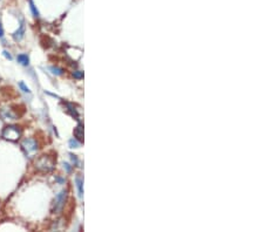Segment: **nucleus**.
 <instances>
[{
	"mask_svg": "<svg viewBox=\"0 0 264 232\" xmlns=\"http://www.w3.org/2000/svg\"><path fill=\"white\" fill-rule=\"evenodd\" d=\"M2 138H5L11 142H16L21 137V130L16 126H7L4 128L1 132Z\"/></svg>",
	"mask_w": 264,
	"mask_h": 232,
	"instance_id": "obj_1",
	"label": "nucleus"
},
{
	"mask_svg": "<svg viewBox=\"0 0 264 232\" xmlns=\"http://www.w3.org/2000/svg\"><path fill=\"white\" fill-rule=\"evenodd\" d=\"M35 168L39 171H42V172H48L51 171L53 168H54V162L53 159L49 156H46V155H42L41 157H39L35 162Z\"/></svg>",
	"mask_w": 264,
	"mask_h": 232,
	"instance_id": "obj_2",
	"label": "nucleus"
},
{
	"mask_svg": "<svg viewBox=\"0 0 264 232\" xmlns=\"http://www.w3.org/2000/svg\"><path fill=\"white\" fill-rule=\"evenodd\" d=\"M21 147L24 149V151L26 153V155H32L37 151L38 149V144L35 142V140L33 138H25L22 142H21Z\"/></svg>",
	"mask_w": 264,
	"mask_h": 232,
	"instance_id": "obj_3",
	"label": "nucleus"
},
{
	"mask_svg": "<svg viewBox=\"0 0 264 232\" xmlns=\"http://www.w3.org/2000/svg\"><path fill=\"white\" fill-rule=\"evenodd\" d=\"M65 199H66V191H61L60 194H58V196L54 199V207H53L54 212L59 213L61 211L63 204H65Z\"/></svg>",
	"mask_w": 264,
	"mask_h": 232,
	"instance_id": "obj_4",
	"label": "nucleus"
},
{
	"mask_svg": "<svg viewBox=\"0 0 264 232\" xmlns=\"http://www.w3.org/2000/svg\"><path fill=\"white\" fill-rule=\"evenodd\" d=\"M24 35H25V25L21 22V25H20V27H19V29L13 33V39H14V40H16V41H20L21 39L24 38Z\"/></svg>",
	"mask_w": 264,
	"mask_h": 232,
	"instance_id": "obj_5",
	"label": "nucleus"
},
{
	"mask_svg": "<svg viewBox=\"0 0 264 232\" xmlns=\"http://www.w3.org/2000/svg\"><path fill=\"white\" fill-rule=\"evenodd\" d=\"M74 136H75V140H78L79 142H84V128L81 124H79L74 129Z\"/></svg>",
	"mask_w": 264,
	"mask_h": 232,
	"instance_id": "obj_6",
	"label": "nucleus"
},
{
	"mask_svg": "<svg viewBox=\"0 0 264 232\" xmlns=\"http://www.w3.org/2000/svg\"><path fill=\"white\" fill-rule=\"evenodd\" d=\"M0 115L4 120H16V116L10 110V109H2L0 111Z\"/></svg>",
	"mask_w": 264,
	"mask_h": 232,
	"instance_id": "obj_7",
	"label": "nucleus"
},
{
	"mask_svg": "<svg viewBox=\"0 0 264 232\" xmlns=\"http://www.w3.org/2000/svg\"><path fill=\"white\" fill-rule=\"evenodd\" d=\"M18 62L22 65V66H28L30 65V58L27 54H19L18 55Z\"/></svg>",
	"mask_w": 264,
	"mask_h": 232,
	"instance_id": "obj_8",
	"label": "nucleus"
},
{
	"mask_svg": "<svg viewBox=\"0 0 264 232\" xmlns=\"http://www.w3.org/2000/svg\"><path fill=\"white\" fill-rule=\"evenodd\" d=\"M75 181H76V186L79 189V196L82 197V194H84V190H82V179L80 178V177H76Z\"/></svg>",
	"mask_w": 264,
	"mask_h": 232,
	"instance_id": "obj_9",
	"label": "nucleus"
},
{
	"mask_svg": "<svg viewBox=\"0 0 264 232\" xmlns=\"http://www.w3.org/2000/svg\"><path fill=\"white\" fill-rule=\"evenodd\" d=\"M30 7H31V10H32V13H33V16H39V11L37 10V7L34 6V4L32 2V1H30Z\"/></svg>",
	"mask_w": 264,
	"mask_h": 232,
	"instance_id": "obj_10",
	"label": "nucleus"
},
{
	"mask_svg": "<svg viewBox=\"0 0 264 232\" xmlns=\"http://www.w3.org/2000/svg\"><path fill=\"white\" fill-rule=\"evenodd\" d=\"M19 87H20V89L22 90L24 93H28V94L31 93L30 88H28V87H27V86H26L25 83H24V82H19Z\"/></svg>",
	"mask_w": 264,
	"mask_h": 232,
	"instance_id": "obj_11",
	"label": "nucleus"
},
{
	"mask_svg": "<svg viewBox=\"0 0 264 232\" xmlns=\"http://www.w3.org/2000/svg\"><path fill=\"white\" fill-rule=\"evenodd\" d=\"M51 70H52V73L55 74V75H62L63 74L62 69L58 68V67H51Z\"/></svg>",
	"mask_w": 264,
	"mask_h": 232,
	"instance_id": "obj_12",
	"label": "nucleus"
},
{
	"mask_svg": "<svg viewBox=\"0 0 264 232\" xmlns=\"http://www.w3.org/2000/svg\"><path fill=\"white\" fill-rule=\"evenodd\" d=\"M79 142L75 140V138H72V140H69V147L71 148H79Z\"/></svg>",
	"mask_w": 264,
	"mask_h": 232,
	"instance_id": "obj_13",
	"label": "nucleus"
},
{
	"mask_svg": "<svg viewBox=\"0 0 264 232\" xmlns=\"http://www.w3.org/2000/svg\"><path fill=\"white\" fill-rule=\"evenodd\" d=\"M73 76L76 78V79H81V78H84V73L82 72H74Z\"/></svg>",
	"mask_w": 264,
	"mask_h": 232,
	"instance_id": "obj_14",
	"label": "nucleus"
},
{
	"mask_svg": "<svg viewBox=\"0 0 264 232\" xmlns=\"http://www.w3.org/2000/svg\"><path fill=\"white\" fill-rule=\"evenodd\" d=\"M2 54H4V56H5L6 59H8V60H12V56H11V54L7 51H4L2 52Z\"/></svg>",
	"mask_w": 264,
	"mask_h": 232,
	"instance_id": "obj_15",
	"label": "nucleus"
},
{
	"mask_svg": "<svg viewBox=\"0 0 264 232\" xmlns=\"http://www.w3.org/2000/svg\"><path fill=\"white\" fill-rule=\"evenodd\" d=\"M4 37V28H2V25H1V22H0V38Z\"/></svg>",
	"mask_w": 264,
	"mask_h": 232,
	"instance_id": "obj_16",
	"label": "nucleus"
}]
</instances>
